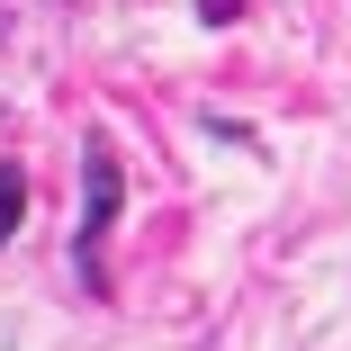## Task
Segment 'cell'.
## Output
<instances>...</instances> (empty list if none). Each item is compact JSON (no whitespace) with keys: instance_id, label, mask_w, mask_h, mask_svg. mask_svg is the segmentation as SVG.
<instances>
[{"instance_id":"2","label":"cell","mask_w":351,"mask_h":351,"mask_svg":"<svg viewBox=\"0 0 351 351\" xmlns=\"http://www.w3.org/2000/svg\"><path fill=\"white\" fill-rule=\"evenodd\" d=\"M19 217H27V171H19V162H0V243L19 234Z\"/></svg>"},{"instance_id":"1","label":"cell","mask_w":351,"mask_h":351,"mask_svg":"<svg viewBox=\"0 0 351 351\" xmlns=\"http://www.w3.org/2000/svg\"><path fill=\"white\" fill-rule=\"evenodd\" d=\"M117 154H108V135H90L82 145V226H73V252H82V279L90 289H108V270H99V243H108V226H117Z\"/></svg>"}]
</instances>
